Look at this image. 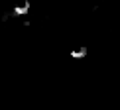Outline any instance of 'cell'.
<instances>
[{
    "instance_id": "cell-1",
    "label": "cell",
    "mask_w": 120,
    "mask_h": 110,
    "mask_svg": "<svg viewBox=\"0 0 120 110\" xmlns=\"http://www.w3.org/2000/svg\"><path fill=\"white\" fill-rule=\"evenodd\" d=\"M26 10H28V2H24V4H20V6L16 8V12L22 14V12H26Z\"/></svg>"
}]
</instances>
